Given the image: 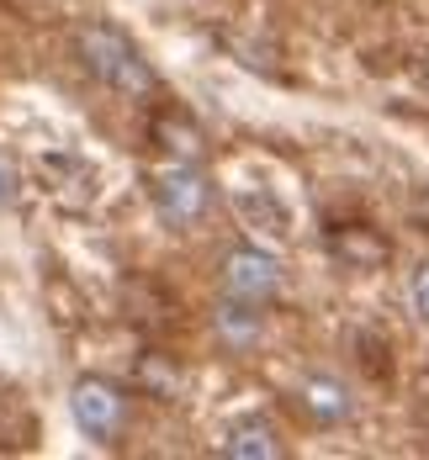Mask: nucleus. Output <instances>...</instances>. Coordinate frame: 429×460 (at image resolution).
<instances>
[{"mask_svg": "<svg viewBox=\"0 0 429 460\" xmlns=\"http://www.w3.org/2000/svg\"><path fill=\"white\" fill-rule=\"evenodd\" d=\"M154 207H159L165 223L186 228V223H196V217L212 207V185H207V175H201L196 164H181V159H175V170H165V175L154 181Z\"/></svg>", "mask_w": 429, "mask_h": 460, "instance_id": "7ed1b4c3", "label": "nucleus"}, {"mask_svg": "<svg viewBox=\"0 0 429 460\" xmlns=\"http://www.w3.org/2000/svg\"><path fill=\"white\" fill-rule=\"evenodd\" d=\"M5 196H11V175H5V170H0V201H5Z\"/></svg>", "mask_w": 429, "mask_h": 460, "instance_id": "9b49d317", "label": "nucleus"}, {"mask_svg": "<svg viewBox=\"0 0 429 460\" xmlns=\"http://www.w3.org/2000/svg\"><path fill=\"white\" fill-rule=\"evenodd\" d=\"M414 307L429 318V265H419V270H414Z\"/></svg>", "mask_w": 429, "mask_h": 460, "instance_id": "9d476101", "label": "nucleus"}, {"mask_svg": "<svg viewBox=\"0 0 429 460\" xmlns=\"http://www.w3.org/2000/svg\"><path fill=\"white\" fill-rule=\"evenodd\" d=\"M223 286L234 302H271L282 291V260L265 254V249H228L223 260Z\"/></svg>", "mask_w": 429, "mask_h": 460, "instance_id": "20e7f679", "label": "nucleus"}, {"mask_svg": "<svg viewBox=\"0 0 429 460\" xmlns=\"http://www.w3.org/2000/svg\"><path fill=\"white\" fill-rule=\"evenodd\" d=\"M302 402H308V413L318 418V423H344L350 418V392L339 381H329V376H313L308 392H302Z\"/></svg>", "mask_w": 429, "mask_h": 460, "instance_id": "0eeeda50", "label": "nucleus"}, {"mask_svg": "<svg viewBox=\"0 0 429 460\" xmlns=\"http://www.w3.org/2000/svg\"><path fill=\"white\" fill-rule=\"evenodd\" d=\"M75 43H80V58H85V69H91L101 85H112L117 95H128V101L154 95L159 75H154V64L143 58L139 43H133L122 27H112V22H85Z\"/></svg>", "mask_w": 429, "mask_h": 460, "instance_id": "f257e3e1", "label": "nucleus"}, {"mask_svg": "<svg viewBox=\"0 0 429 460\" xmlns=\"http://www.w3.org/2000/svg\"><path fill=\"white\" fill-rule=\"evenodd\" d=\"M329 249L344 260V265H355V270H381L387 265V238L371 228H334L329 233Z\"/></svg>", "mask_w": 429, "mask_h": 460, "instance_id": "39448f33", "label": "nucleus"}, {"mask_svg": "<svg viewBox=\"0 0 429 460\" xmlns=\"http://www.w3.org/2000/svg\"><path fill=\"white\" fill-rule=\"evenodd\" d=\"M223 456H234V460H282V439H276V429H271L265 418H244V423L228 429Z\"/></svg>", "mask_w": 429, "mask_h": 460, "instance_id": "423d86ee", "label": "nucleus"}, {"mask_svg": "<svg viewBox=\"0 0 429 460\" xmlns=\"http://www.w3.org/2000/svg\"><path fill=\"white\" fill-rule=\"evenodd\" d=\"M154 138L165 143V148H170L181 164H196V159H201V133H196V128H186V122H170V117H159V122H154Z\"/></svg>", "mask_w": 429, "mask_h": 460, "instance_id": "6e6552de", "label": "nucleus"}, {"mask_svg": "<svg viewBox=\"0 0 429 460\" xmlns=\"http://www.w3.org/2000/svg\"><path fill=\"white\" fill-rule=\"evenodd\" d=\"M228 302H234V296H228ZM218 323H223V333H228L234 344H249V339H255V313H249V302L223 307V313H218Z\"/></svg>", "mask_w": 429, "mask_h": 460, "instance_id": "1a4fd4ad", "label": "nucleus"}, {"mask_svg": "<svg viewBox=\"0 0 429 460\" xmlns=\"http://www.w3.org/2000/svg\"><path fill=\"white\" fill-rule=\"evenodd\" d=\"M69 413H75V423H80L85 439H117V429H122V418H128V397H122L112 381L85 376V381H75V392H69Z\"/></svg>", "mask_w": 429, "mask_h": 460, "instance_id": "f03ea898", "label": "nucleus"}]
</instances>
